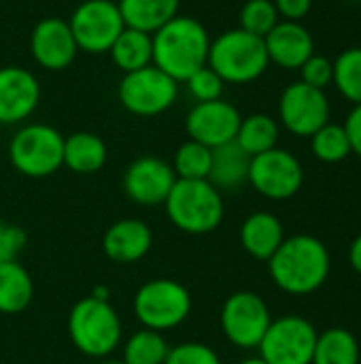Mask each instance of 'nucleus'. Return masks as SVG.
I'll use <instances>...</instances> for the list:
<instances>
[{"label": "nucleus", "instance_id": "18", "mask_svg": "<svg viewBox=\"0 0 361 364\" xmlns=\"http://www.w3.org/2000/svg\"><path fill=\"white\" fill-rule=\"evenodd\" d=\"M153 245V232L147 222L136 218L117 220L104 230L102 252L115 264H134L143 260Z\"/></svg>", "mask_w": 361, "mask_h": 364}, {"label": "nucleus", "instance_id": "38", "mask_svg": "<svg viewBox=\"0 0 361 364\" xmlns=\"http://www.w3.org/2000/svg\"><path fill=\"white\" fill-rule=\"evenodd\" d=\"M351 143V151L361 158V105H355L353 111L347 115V122L343 124Z\"/></svg>", "mask_w": 361, "mask_h": 364}, {"label": "nucleus", "instance_id": "19", "mask_svg": "<svg viewBox=\"0 0 361 364\" xmlns=\"http://www.w3.org/2000/svg\"><path fill=\"white\" fill-rule=\"evenodd\" d=\"M268 60L287 70H300V66L315 53V41L300 21H279L264 36Z\"/></svg>", "mask_w": 361, "mask_h": 364}, {"label": "nucleus", "instance_id": "27", "mask_svg": "<svg viewBox=\"0 0 361 364\" xmlns=\"http://www.w3.org/2000/svg\"><path fill=\"white\" fill-rule=\"evenodd\" d=\"M313 364H360V343L347 328H328L317 335Z\"/></svg>", "mask_w": 361, "mask_h": 364}, {"label": "nucleus", "instance_id": "23", "mask_svg": "<svg viewBox=\"0 0 361 364\" xmlns=\"http://www.w3.org/2000/svg\"><path fill=\"white\" fill-rule=\"evenodd\" d=\"M117 6L126 28L153 34L179 15L181 0H117Z\"/></svg>", "mask_w": 361, "mask_h": 364}, {"label": "nucleus", "instance_id": "2", "mask_svg": "<svg viewBox=\"0 0 361 364\" xmlns=\"http://www.w3.org/2000/svg\"><path fill=\"white\" fill-rule=\"evenodd\" d=\"M153 38V64L170 75L174 81L185 83L191 73L206 66L211 36L202 21L189 15H177Z\"/></svg>", "mask_w": 361, "mask_h": 364}, {"label": "nucleus", "instance_id": "4", "mask_svg": "<svg viewBox=\"0 0 361 364\" xmlns=\"http://www.w3.org/2000/svg\"><path fill=\"white\" fill-rule=\"evenodd\" d=\"M164 209L174 228L194 237L217 230L226 215L223 194L209 179H177Z\"/></svg>", "mask_w": 361, "mask_h": 364}, {"label": "nucleus", "instance_id": "5", "mask_svg": "<svg viewBox=\"0 0 361 364\" xmlns=\"http://www.w3.org/2000/svg\"><path fill=\"white\" fill-rule=\"evenodd\" d=\"M226 83H251L260 79L270 60L266 53L264 38L249 34L240 28L221 32L211 41L209 62H206Z\"/></svg>", "mask_w": 361, "mask_h": 364}, {"label": "nucleus", "instance_id": "12", "mask_svg": "<svg viewBox=\"0 0 361 364\" xmlns=\"http://www.w3.org/2000/svg\"><path fill=\"white\" fill-rule=\"evenodd\" d=\"M249 183L268 200H287L300 192L304 183V168L294 154L274 147L251 158Z\"/></svg>", "mask_w": 361, "mask_h": 364}, {"label": "nucleus", "instance_id": "31", "mask_svg": "<svg viewBox=\"0 0 361 364\" xmlns=\"http://www.w3.org/2000/svg\"><path fill=\"white\" fill-rule=\"evenodd\" d=\"M332 83L349 102L361 105V47L345 49L336 58Z\"/></svg>", "mask_w": 361, "mask_h": 364}, {"label": "nucleus", "instance_id": "32", "mask_svg": "<svg viewBox=\"0 0 361 364\" xmlns=\"http://www.w3.org/2000/svg\"><path fill=\"white\" fill-rule=\"evenodd\" d=\"M238 28L264 38L277 23H279V13L272 0H247L240 6L238 13Z\"/></svg>", "mask_w": 361, "mask_h": 364}, {"label": "nucleus", "instance_id": "34", "mask_svg": "<svg viewBox=\"0 0 361 364\" xmlns=\"http://www.w3.org/2000/svg\"><path fill=\"white\" fill-rule=\"evenodd\" d=\"M164 364H221V358L206 343L185 341L168 350Z\"/></svg>", "mask_w": 361, "mask_h": 364}, {"label": "nucleus", "instance_id": "41", "mask_svg": "<svg viewBox=\"0 0 361 364\" xmlns=\"http://www.w3.org/2000/svg\"><path fill=\"white\" fill-rule=\"evenodd\" d=\"M96 364H126L123 360H109V358H102V360H98Z\"/></svg>", "mask_w": 361, "mask_h": 364}, {"label": "nucleus", "instance_id": "35", "mask_svg": "<svg viewBox=\"0 0 361 364\" xmlns=\"http://www.w3.org/2000/svg\"><path fill=\"white\" fill-rule=\"evenodd\" d=\"M300 73H302V81L306 85H313V87L326 92V87L334 81V62L326 55L313 53L300 66Z\"/></svg>", "mask_w": 361, "mask_h": 364}, {"label": "nucleus", "instance_id": "24", "mask_svg": "<svg viewBox=\"0 0 361 364\" xmlns=\"http://www.w3.org/2000/svg\"><path fill=\"white\" fill-rule=\"evenodd\" d=\"M34 299V279L19 260L0 264V314H23Z\"/></svg>", "mask_w": 361, "mask_h": 364}, {"label": "nucleus", "instance_id": "25", "mask_svg": "<svg viewBox=\"0 0 361 364\" xmlns=\"http://www.w3.org/2000/svg\"><path fill=\"white\" fill-rule=\"evenodd\" d=\"M111 62L126 75L153 64V38L147 32L123 28L109 49Z\"/></svg>", "mask_w": 361, "mask_h": 364}, {"label": "nucleus", "instance_id": "6", "mask_svg": "<svg viewBox=\"0 0 361 364\" xmlns=\"http://www.w3.org/2000/svg\"><path fill=\"white\" fill-rule=\"evenodd\" d=\"M9 162L23 177H51L64 166V134L49 124H26L11 136Z\"/></svg>", "mask_w": 361, "mask_h": 364}, {"label": "nucleus", "instance_id": "11", "mask_svg": "<svg viewBox=\"0 0 361 364\" xmlns=\"http://www.w3.org/2000/svg\"><path fill=\"white\" fill-rule=\"evenodd\" d=\"M317 346L315 326L300 316L272 320L260 341V358L268 364H313Z\"/></svg>", "mask_w": 361, "mask_h": 364}, {"label": "nucleus", "instance_id": "8", "mask_svg": "<svg viewBox=\"0 0 361 364\" xmlns=\"http://www.w3.org/2000/svg\"><path fill=\"white\" fill-rule=\"evenodd\" d=\"M121 107L138 117H155L166 113L179 98V81L160 70L155 64L126 73L117 87Z\"/></svg>", "mask_w": 361, "mask_h": 364}, {"label": "nucleus", "instance_id": "40", "mask_svg": "<svg viewBox=\"0 0 361 364\" xmlns=\"http://www.w3.org/2000/svg\"><path fill=\"white\" fill-rule=\"evenodd\" d=\"M238 364H268V363H264L260 356H253V358H245V360H240Z\"/></svg>", "mask_w": 361, "mask_h": 364}, {"label": "nucleus", "instance_id": "7", "mask_svg": "<svg viewBox=\"0 0 361 364\" xmlns=\"http://www.w3.org/2000/svg\"><path fill=\"white\" fill-rule=\"evenodd\" d=\"M191 307V292L170 277H157L143 284L132 301V311L138 324L157 333L181 326L189 318Z\"/></svg>", "mask_w": 361, "mask_h": 364}, {"label": "nucleus", "instance_id": "21", "mask_svg": "<svg viewBox=\"0 0 361 364\" xmlns=\"http://www.w3.org/2000/svg\"><path fill=\"white\" fill-rule=\"evenodd\" d=\"M249 166H251V156L236 141H230L213 149L209 181L219 192L238 190L240 186L249 183Z\"/></svg>", "mask_w": 361, "mask_h": 364}, {"label": "nucleus", "instance_id": "1", "mask_svg": "<svg viewBox=\"0 0 361 364\" xmlns=\"http://www.w3.org/2000/svg\"><path fill=\"white\" fill-rule=\"evenodd\" d=\"M330 267L328 247L311 235L285 239L268 260L274 286L294 296H306L319 290L330 275Z\"/></svg>", "mask_w": 361, "mask_h": 364}, {"label": "nucleus", "instance_id": "10", "mask_svg": "<svg viewBox=\"0 0 361 364\" xmlns=\"http://www.w3.org/2000/svg\"><path fill=\"white\" fill-rule=\"evenodd\" d=\"M68 26L79 51L91 55L109 53L111 45L126 28L115 0H83L72 11Z\"/></svg>", "mask_w": 361, "mask_h": 364}, {"label": "nucleus", "instance_id": "20", "mask_svg": "<svg viewBox=\"0 0 361 364\" xmlns=\"http://www.w3.org/2000/svg\"><path fill=\"white\" fill-rule=\"evenodd\" d=\"M283 241L285 230L274 213L255 211L240 226V245L255 260L268 262Z\"/></svg>", "mask_w": 361, "mask_h": 364}, {"label": "nucleus", "instance_id": "9", "mask_svg": "<svg viewBox=\"0 0 361 364\" xmlns=\"http://www.w3.org/2000/svg\"><path fill=\"white\" fill-rule=\"evenodd\" d=\"M221 333L238 350H255L264 339L272 316L266 301L249 290L234 292L226 299L221 314Z\"/></svg>", "mask_w": 361, "mask_h": 364}, {"label": "nucleus", "instance_id": "13", "mask_svg": "<svg viewBox=\"0 0 361 364\" xmlns=\"http://www.w3.org/2000/svg\"><path fill=\"white\" fill-rule=\"evenodd\" d=\"M279 117L291 134L313 136L330 122V100L323 90L296 81L281 94Z\"/></svg>", "mask_w": 361, "mask_h": 364}, {"label": "nucleus", "instance_id": "39", "mask_svg": "<svg viewBox=\"0 0 361 364\" xmlns=\"http://www.w3.org/2000/svg\"><path fill=\"white\" fill-rule=\"evenodd\" d=\"M349 262H351V267L361 275V235L353 241V245L349 250Z\"/></svg>", "mask_w": 361, "mask_h": 364}, {"label": "nucleus", "instance_id": "33", "mask_svg": "<svg viewBox=\"0 0 361 364\" xmlns=\"http://www.w3.org/2000/svg\"><path fill=\"white\" fill-rule=\"evenodd\" d=\"M185 83H187V90H189V94L194 96L196 102H209V100L223 98L226 81L209 64L198 68L196 73H191Z\"/></svg>", "mask_w": 361, "mask_h": 364}, {"label": "nucleus", "instance_id": "42", "mask_svg": "<svg viewBox=\"0 0 361 364\" xmlns=\"http://www.w3.org/2000/svg\"><path fill=\"white\" fill-rule=\"evenodd\" d=\"M353 2H361V0H353Z\"/></svg>", "mask_w": 361, "mask_h": 364}, {"label": "nucleus", "instance_id": "17", "mask_svg": "<svg viewBox=\"0 0 361 364\" xmlns=\"http://www.w3.org/2000/svg\"><path fill=\"white\" fill-rule=\"evenodd\" d=\"M40 102L36 75L21 66L0 68V124L15 126L26 122Z\"/></svg>", "mask_w": 361, "mask_h": 364}, {"label": "nucleus", "instance_id": "26", "mask_svg": "<svg viewBox=\"0 0 361 364\" xmlns=\"http://www.w3.org/2000/svg\"><path fill=\"white\" fill-rule=\"evenodd\" d=\"M279 124L274 117L266 113H253L249 117L240 119L238 132H236V143L253 158L264 151H270L279 143Z\"/></svg>", "mask_w": 361, "mask_h": 364}, {"label": "nucleus", "instance_id": "16", "mask_svg": "<svg viewBox=\"0 0 361 364\" xmlns=\"http://www.w3.org/2000/svg\"><path fill=\"white\" fill-rule=\"evenodd\" d=\"M30 53L38 66L45 70H66L77 53V41L68 26V19L62 17H45L30 32Z\"/></svg>", "mask_w": 361, "mask_h": 364}, {"label": "nucleus", "instance_id": "29", "mask_svg": "<svg viewBox=\"0 0 361 364\" xmlns=\"http://www.w3.org/2000/svg\"><path fill=\"white\" fill-rule=\"evenodd\" d=\"M211 160H213V149L211 147L187 139L174 151V158H172L170 164H172V171H174L177 179L196 181V179H209Z\"/></svg>", "mask_w": 361, "mask_h": 364}, {"label": "nucleus", "instance_id": "14", "mask_svg": "<svg viewBox=\"0 0 361 364\" xmlns=\"http://www.w3.org/2000/svg\"><path fill=\"white\" fill-rule=\"evenodd\" d=\"M174 183L177 175L172 164L157 156H140L132 160L121 179L126 196L140 207L164 205Z\"/></svg>", "mask_w": 361, "mask_h": 364}, {"label": "nucleus", "instance_id": "22", "mask_svg": "<svg viewBox=\"0 0 361 364\" xmlns=\"http://www.w3.org/2000/svg\"><path fill=\"white\" fill-rule=\"evenodd\" d=\"M109 158V149L102 136L94 132H72L64 136V166L77 175L98 173Z\"/></svg>", "mask_w": 361, "mask_h": 364}, {"label": "nucleus", "instance_id": "37", "mask_svg": "<svg viewBox=\"0 0 361 364\" xmlns=\"http://www.w3.org/2000/svg\"><path fill=\"white\" fill-rule=\"evenodd\" d=\"M279 17L285 21H300L311 13L313 0H272Z\"/></svg>", "mask_w": 361, "mask_h": 364}, {"label": "nucleus", "instance_id": "36", "mask_svg": "<svg viewBox=\"0 0 361 364\" xmlns=\"http://www.w3.org/2000/svg\"><path fill=\"white\" fill-rule=\"evenodd\" d=\"M26 241L28 237L23 228L0 220V264L9 260H17V256L26 247Z\"/></svg>", "mask_w": 361, "mask_h": 364}, {"label": "nucleus", "instance_id": "15", "mask_svg": "<svg viewBox=\"0 0 361 364\" xmlns=\"http://www.w3.org/2000/svg\"><path fill=\"white\" fill-rule=\"evenodd\" d=\"M240 119V111L223 98L196 102L185 117V130L191 141L215 149L236 139Z\"/></svg>", "mask_w": 361, "mask_h": 364}, {"label": "nucleus", "instance_id": "3", "mask_svg": "<svg viewBox=\"0 0 361 364\" xmlns=\"http://www.w3.org/2000/svg\"><path fill=\"white\" fill-rule=\"evenodd\" d=\"M68 337L77 352L102 360L121 346L123 324L109 301L89 294L72 305L68 314Z\"/></svg>", "mask_w": 361, "mask_h": 364}, {"label": "nucleus", "instance_id": "28", "mask_svg": "<svg viewBox=\"0 0 361 364\" xmlns=\"http://www.w3.org/2000/svg\"><path fill=\"white\" fill-rule=\"evenodd\" d=\"M121 350H123L121 360L126 364H164L170 346L164 333L140 328L126 339Z\"/></svg>", "mask_w": 361, "mask_h": 364}, {"label": "nucleus", "instance_id": "30", "mask_svg": "<svg viewBox=\"0 0 361 364\" xmlns=\"http://www.w3.org/2000/svg\"><path fill=\"white\" fill-rule=\"evenodd\" d=\"M311 149L326 164L343 162L351 154V143H349L345 126L328 122L323 128H319L311 136Z\"/></svg>", "mask_w": 361, "mask_h": 364}]
</instances>
